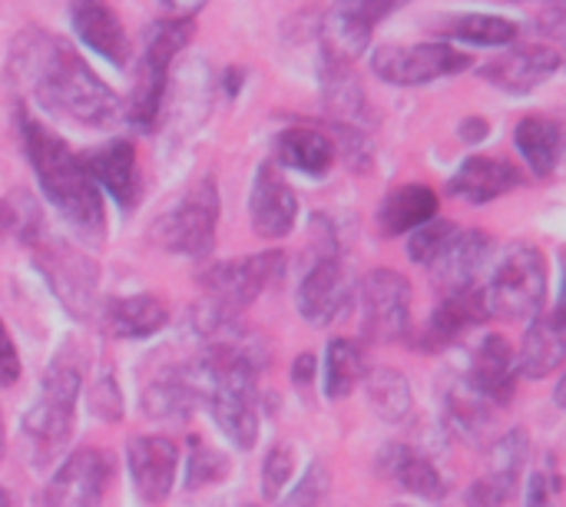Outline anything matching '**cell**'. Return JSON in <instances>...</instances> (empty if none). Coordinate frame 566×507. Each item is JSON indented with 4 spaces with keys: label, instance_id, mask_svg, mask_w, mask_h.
<instances>
[{
    "label": "cell",
    "instance_id": "38",
    "mask_svg": "<svg viewBox=\"0 0 566 507\" xmlns=\"http://www.w3.org/2000/svg\"><path fill=\"white\" fill-rule=\"evenodd\" d=\"M229 475V462L226 455H219L209 442L202 438H189V465H186V488L189 492H202L209 485L226 482Z\"/></svg>",
    "mask_w": 566,
    "mask_h": 507
},
{
    "label": "cell",
    "instance_id": "6",
    "mask_svg": "<svg viewBox=\"0 0 566 507\" xmlns=\"http://www.w3.org/2000/svg\"><path fill=\"white\" fill-rule=\"evenodd\" d=\"M192 33H196V20H176V17H163L146 30L136 86H133V96L126 106V120L133 130H139V133L156 130L159 113H163V100L169 90L172 60L182 53V46L192 40Z\"/></svg>",
    "mask_w": 566,
    "mask_h": 507
},
{
    "label": "cell",
    "instance_id": "4",
    "mask_svg": "<svg viewBox=\"0 0 566 507\" xmlns=\"http://www.w3.org/2000/svg\"><path fill=\"white\" fill-rule=\"evenodd\" d=\"M285 272V252H259L232 262L209 266L199 282L206 289L202 306L196 309V325L206 339H219L232 332V319L252 306L272 282Z\"/></svg>",
    "mask_w": 566,
    "mask_h": 507
},
{
    "label": "cell",
    "instance_id": "46",
    "mask_svg": "<svg viewBox=\"0 0 566 507\" xmlns=\"http://www.w3.org/2000/svg\"><path fill=\"white\" fill-rule=\"evenodd\" d=\"M458 136H461L464 143H481V139H488V136H491V123H488V120H481V116H471V120H464V123H461Z\"/></svg>",
    "mask_w": 566,
    "mask_h": 507
},
{
    "label": "cell",
    "instance_id": "50",
    "mask_svg": "<svg viewBox=\"0 0 566 507\" xmlns=\"http://www.w3.org/2000/svg\"><path fill=\"white\" fill-rule=\"evenodd\" d=\"M521 3H524V0H521ZM551 3H557V0H551Z\"/></svg>",
    "mask_w": 566,
    "mask_h": 507
},
{
    "label": "cell",
    "instance_id": "11",
    "mask_svg": "<svg viewBox=\"0 0 566 507\" xmlns=\"http://www.w3.org/2000/svg\"><path fill=\"white\" fill-rule=\"evenodd\" d=\"M358 309L368 342H398L411 322V282L395 269H371L358 282Z\"/></svg>",
    "mask_w": 566,
    "mask_h": 507
},
{
    "label": "cell",
    "instance_id": "31",
    "mask_svg": "<svg viewBox=\"0 0 566 507\" xmlns=\"http://www.w3.org/2000/svg\"><path fill=\"white\" fill-rule=\"evenodd\" d=\"M514 143L534 176H541V179L554 176V169L560 163V149H564V130L557 120H551V116L521 120L514 130Z\"/></svg>",
    "mask_w": 566,
    "mask_h": 507
},
{
    "label": "cell",
    "instance_id": "2",
    "mask_svg": "<svg viewBox=\"0 0 566 507\" xmlns=\"http://www.w3.org/2000/svg\"><path fill=\"white\" fill-rule=\"evenodd\" d=\"M17 116H20L23 149H27V159L36 173L43 196L50 199V206L63 216V223L73 232L99 242L103 229H106L103 193L93 183V176L86 173L83 156H76L53 130H46L43 123H36L23 110Z\"/></svg>",
    "mask_w": 566,
    "mask_h": 507
},
{
    "label": "cell",
    "instance_id": "24",
    "mask_svg": "<svg viewBox=\"0 0 566 507\" xmlns=\"http://www.w3.org/2000/svg\"><path fill=\"white\" fill-rule=\"evenodd\" d=\"M517 186H521V169L514 163L494 159V156H471L451 176L448 193L464 199V203H471V206H484L491 199L507 196Z\"/></svg>",
    "mask_w": 566,
    "mask_h": 507
},
{
    "label": "cell",
    "instance_id": "35",
    "mask_svg": "<svg viewBox=\"0 0 566 507\" xmlns=\"http://www.w3.org/2000/svg\"><path fill=\"white\" fill-rule=\"evenodd\" d=\"M368 372V355L352 339H332L325 352V395L345 399Z\"/></svg>",
    "mask_w": 566,
    "mask_h": 507
},
{
    "label": "cell",
    "instance_id": "20",
    "mask_svg": "<svg viewBox=\"0 0 566 507\" xmlns=\"http://www.w3.org/2000/svg\"><path fill=\"white\" fill-rule=\"evenodd\" d=\"M517 362H514V349L507 345L504 335H488L481 339V345L471 355V372L464 375V382L494 408H504L514 402L517 392Z\"/></svg>",
    "mask_w": 566,
    "mask_h": 507
},
{
    "label": "cell",
    "instance_id": "36",
    "mask_svg": "<svg viewBox=\"0 0 566 507\" xmlns=\"http://www.w3.org/2000/svg\"><path fill=\"white\" fill-rule=\"evenodd\" d=\"M494 412L497 408L491 402H484L464 379L448 395V422L454 425L458 435H464L471 442H481L494 428Z\"/></svg>",
    "mask_w": 566,
    "mask_h": 507
},
{
    "label": "cell",
    "instance_id": "41",
    "mask_svg": "<svg viewBox=\"0 0 566 507\" xmlns=\"http://www.w3.org/2000/svg\"><path fill=\"white\" fill-rule=\"evenodd\" d=\"M295 472V462H292V448L289 445H275L269 455H265V465H262V495L269 501H275L282 495V488L289 485Z\"/></svg>",
    "mask_w": 566,
    "mask_h": 507
},
{
    "label": "cell",
    "instance_id": "27",
    "mask_svg": "<svg viewBox=\"0 0 566 507\" xmlns=\"http://www.w3.org/2000/svg\"><path fill=\"white\" fill-rule=\"evenodd\" d=\"M335 153V139L315 126H289L275 136V159L315 179L332 169Z\"/></svg>",
    "mask_w": 566,
    "mask_h": 507
},
{
    "label": "cell",
    "instance_id": "29",
    "mask_svg": "<svg viewBox=\"0 0 566 507\" xmlns=\"http://www.w3.org/2000/svg\"><path fill=\"white\" fill-rule=\"evenodd\" d=\"M166 322H169V309L156 296H126V299L106 302L103 309V329L123 342L149 339Z\"/></svg>",
    "mask_w": 566,
    "mask_h": 507
},
{
    "label": "cell",
    "instance_id": "42",
    "mask_svg": "<svg viewBox=\"0 0 566 507\" xmlns=\"http://www.w3.org/2000/svg\"><path fill=\"white\" fill-rule=\"evenodd\" d=\"M560 488H564V482H560V475H557V468H554V458H551V468L531 475V485H527V507H557Z\"/></svg>",
    "mask_w": 566,
    "mask_h": 507
},
{
    "label": "cell",
    "instance_id": "48",
    "mask_svg": "<svg viewBox=\"0 0 566 507\" xmlns=\"http://www.w3.org/2000/svg\"><path fill=\"white\" fill-rule=\"evenodd\" d=\"M222 76H226V83H229V86H226V93H229V96H235V93H239V86H242V80H245V73H242L239 66H232V70H226Z\"/></svg>",
    "mask_w": 566,
    "mask_h": 507
},
{
    "label": "cell",
    "instance_id": "15",
    "mask_svg": "<svg viewBox=\"0 0 566 507\" xmlns=\"http://www.w3.org/2000/svg\"><path fill=\"white\" fill-rule=\"evenodd\" d=\"M491 249L494 242L484 229H458L451 242L438 252V259L428 266L441 299L478 289V279H481V269L488 266Z\"/></svg>",
    "mask_w": 566,
    "mask_h": 507
},
{
    "label": "cell",
    "instance_id": "3",
    "mask_svg": "<svg viewBox=\"0 0 566 507\" xmlns=\"http://www.w3.org/2000/svg\"><path fill=\"white\" fill-rule=\"evenodd\" d=\"M199 369L212 422L235 448H252L259 438V362L252 349L235 342V332L219 335L199 355Z\"/></svg>",
    "mask_w": 566,
    "mask_h": 507
},
{
    "label": "cell",
    "instance_id": "17",
    "mask_svg": "<svg viewBox=\"0 0 566 507\" xmlns=\"http://www.w3.org/2000/svg\"><path fill=\"white\" fill-rule=\"evenodd\" d=\"M126 462H129V478H133V488H136L139 501L163 505L169 498V492H172V482H176L179 448L163 435L129 438Z\"/></svg>",
    "mask_w": 566,
    "mask_h": 507
},
{
    "label": "cell",
    "instance_id": "22",
    "mask_svg": "<svg viewBox=\"0 0 566 507\" xmlns=\"http://www.w3.org/2000/svg\"><path fill=\"white\" fill-rule=\"evenodd\" d=\"M83 166L93 176V183L116 199V206L123 213H129L136 206V199L143 193V183H139L136 149H133L129 139H113V143L93 149L90 156H83Z\"/></svg>",
    "mask_w": 566,
    "mask_h": 507
},
{
    "label": "cell",
    "instance_id": "39",
    "mask_svg": "<svg viewBox=\"0 0 566 507\" xmlns=\"http://www.w3.org/2000/svg\"><path fill=\"white\" fill-rule=\"evenodd\" d=\"M458 232L454 223L448 219H431L418 229L408 232V256L418 262V266H431L438 259V252L451 242V236Z\"/></svg>",
    "mask_w": 566,
    "mask_h": 507
},
{
    "label": "cell",
    "instance_id": "12",
    "mask_svg": "<svg viewBox=\"0 0 566 507\" xmlns=\"http://www.w3.org/2000/svg\"><path fill=\"white\" fill-rule=\"evenodd\" d=\"M408 0H335L322 20V56L355 63L375 37V27Z\"/></svg>",
    "mask_w": 566,
    "mask_h": 507
},
{
    "label": "cell",
    "instance_id": "43",
    "mask_svg": "<svg viewBox=\"0 0 566 507\" xmlns=\"http://www.w3.org/2000/svg\"><path fill=\"white\" fill-rule=\"evenodd\" d=\"M90 408H93L103 422H119L123 402H119V389H116L113 379H103V382L96 385V392H93V399H90Z\"/></svg>",
    "mask_w": 566,
    "mask_h": 507
},
{
    "label": "cell",
    "instance_id": "49",
    "mask_svg": "<svg viewBox=\"0 0 566 507\" xmlns=\"http://www.w3.org/2000/svg\"><path fill=\"white\" fill-rule=\"evenodd\" d=\"M3 452H7V435H3V418H0V458H3Z\"/></svg>",
    "mask_w": 566,
    "mask_h": 507
},
{
    "label": "cell",
    "instance_id": "19",
    "mask_svg": "<svg viewBox=\"0 0 566 507\" xmlns=\"http://www.w3.org/2000/svg\"><path fill=\"white\" fill-rule=\"evenodd\" d=\"M564 56L557 46L547 43H531V46H514L491 63L481 66V76L507 93H531L541 83H547L560 70Z\"/></svg>",
    "mask_w": 566,
    "mask_h": 507
},
{
    "label": "cell",
    "instance_id": "9",
    "mask_svg": "<svg viewBox=\"0 0 566 507\" xmlns=\"http://www.w3.org/2000/svg\"><path fill=\"white\" fill-rule=\"evenodd\" d=\"M318 232V229H315ZM318 252H315V262L308 266V272L302 276V286H298V315L318 329L338 322L345 315V309L352 306V286H348V276H345V266H342V256H338V242L332 236V226L318 232Z\"/></svg>",
    "mask_w": 566,
    "mask_h": 507
},
{
    "label": "cell",
    "instance_id": "18",
    "mask_svg": "<svg viewBox=\"0 0 566 507\" xmlns=\"http://www.w3.org/2000/svg\"><path fill=\"white\" fill-rule=\"evenodd\" d=\"M249 219L262 239H285L295 229L298 199H295L292 186L282 179V173L275 169V163H262L255 179H252Z\"/></svg>",
    "mask_w": 566,
    "mask_h": 507
},
{
    "label": "cell",
    "instance_id": "28",
    "mask_svg": "<svg viewBox=\"0 0 566 507\" xmlns=\"http://www.w3.org/2000/svg\"><path fill=\"white\" fill-rule=\"evenodd\" d=\"M431 219H438V193L421 183L391 189L378 206V229L385 236H405Z\"/></svg>",
    "mask_w": 566,
    "mask_h": 507
},
{
    "label": "cell",
    "instance_id": "32",
    "mask_svg": "<svg viewBox=\"0 0 566 507\" xmlns=\"http://www.w3.org/2000/svg\"><path fill=\"white\" fill-rule=\"evenodd\" d=\"M527 455H531V438H527V432H524V428L507 432V435L491 448V468H488V475L478 478V482H481L501 505H507L511 495H514L517 485H521Z\"/></svg>",
    "mask_w": 566,
    "mask_h": 507
},
{
    "label": "cell",
    "instance_id": "25",
    "mask_svg": "<svg viewBox=\"0 0 566 507\" xmlns=\"http://www.w3.org/2000/svg\"><path fill=\"white\" fill-rule=\"evenodd\" d=\"M378 475L391 478L401 492L428 498V501H441L448 495V485H444L441 472L434 468V462H428L411 445H388L378 455Z\"/></svg>",
    "mask_w": 566,
    "mask_h": 507
},
{
    "label": "cell",
    "instance_id": "23",
    "mask_svg": "<svg viewBox=\"0 0 566 507\" xmlns=\"http://www.w3.org/2000/svg\"><path fill=\"white\" fill-rule=\"evenodd\" d=\"M322 103L332 116V126H352V130H368L371 110L361 80L355 76L352 63L322 56Z\"/></svg>",
    "mask_w": 566,
    "mask_h": 507
},
{
    "label": "cell",
    "instance_id": "51",
    "mask_svg": "<svg viewBox=\"0 0 566 507\" xmlns=\"http://www.w3.org/2000/svg\"><path fill=\"white\" fill-rule=\"evenodd\" d=\"M401 507H405V505H401Z\"/></svg>",
    "mask_w": 566,
    "mask_h": 507
},
{
    "label": "cell",
    "instance_id": "26",
    "mask_svg": "<svg viewBox=\"0 0 566 507\" xmlns=\"http://www.w3.org/2000/svg\"><path fill=\"white\" fill-rule=\"evenodd\" d=\"M564 312L557 309L551 315H537L534 325L527 329L521 359H517V372L527 379H547L564 365Z\"/></svg>",
    "mask_w": 566,
    "mask_h": 507
},
{
    "label": "cell",
    "instance_id": "5",
    "mask_svg": "<svg viewBox=\"0 0 566 507\" xmlns=\"http://www.w3.org/2000/svg\"><path fill=\"white\" fill-rule=\"evenodd\" d=\"M80 385V372L70 362H53L46 369L36 402L23 415V452L33 468L53 465L70 442Z\"/></svg>",
    "mask_w": 566,
    "mask_h": 507
},
{
    "label": "cell",
    "instance_id": "47",
    "mask_svg": "<svg viewBox=\"0 0 566 507\" xmlns=\"http://www.w3.org/2000/svg\"><path fill=\"white\" fill-rule=\"evenodd\" d=\"M312 375H315V355L305 352V355H298L295 365H292V382H295V385H308Z\"/></svg>",
    "mask_w": 566,
    "mask_h": 507
},
{
    "label": "cell",
    "instance_id": "37",
    "mask_svg": "<svg viewBox=\"0 0 566 507\" xmlns=\"http://www.w3.org/2000/svg\"><path fill=\"white\" fill-rule=\"evenodd\" d=\"M0 232H13L20 242H40L43 239V216L30 193L13 189L0 203Z\"/></svg>",
    "mask_w": 566,
    "mask_h": 507
},
{
    "label": "cell",
    "instance_id": "30",
    "mask_svg": "<svg viewBox=\"0 0 566 507\" xmlns=\"http://www.w3.org/2000/svg\"><path fill=\"white\" fill-rule=\"evenodd\" d=\"M484 319H488V309H484L481 289L458 292V296H444L441 306L434 309L431 322H428L424 339H428L431 349H444V345H454L464 332H471Z\"/></svg>",
    "mask_w": 566,
    "mask_h": 507
},
{
    "label": "cell",
    "instance_id": "34",
    "mask_svg": "<svg viewBox=\"0 0 566 507\" xmlns=\"http://www.w3.org/2000/svg\"><path fill=\"white\" fill-rule=\"evenodd\" d=\"M441 33L474 46H504L517 40V23L501 13H458L441 23Z\"/></svg>",
    "mask_w": 566,
    "mask_h": 507
},
{
    "label": "cell",
    "instance_id": "33",
    "mask_svg": "<svg viewBox=\"0 0 566 507\" xmlns=\"http://www.w3.org/2000/svg\"><path fill=\"white\" fill-rule=\"evenodd\" d=\"M365 395H368V405L371 412L388 422V425H398L411 415V382L395 372V369H371L365 372Z\"/></svg>",
    "mask_w": 566,
    "mask_h": 507
},
{
    "label": "cell",
    "instance_id": "1",
    "mask_svg": "<svg viewBox=\"0 0 566 507\" xmlns=\"http://www.w3.org/2000/svg\"><path fill=\"white\" fill-rule=\"evenodd\" d=\"M7 80L36 106L76 126L103 130L119 116V96L66 40L40 27H27L10 40Z\"/></svg>",
    "mask_w": 566,
    "mask_h": 507
},
{
    "label": "cell",
    "instance_id": "13",
    "mask_svg": "<svg viewBox=\"0 0 566 507\" xmlns=\"http://www.w3.org/2000/svg\"><path fill=\"white\" fill-rule=\"evenodd\" d=\"M36 249V266L46 276L50 289L60 296V302L70 309L73 319H90L93 312V296H96V269L86 256L60 246V242H33Z\"/></svg>",
    "mask_w": 566,
    "mask_h": 507
},
{
    "label": "cell",
    "instance_id": "8",
    "mask_svg": "<svg viewBox=\"0 0 566 507\" xmlns=\"http://www.w3.org/2000/svg\"><path fill=\"white\" fill-rule=\"evenodd\" d=\"M216 226H219V189L216 179L206 176L196 186H189L186 196L149 226V239L163 252L206 259L216 246Z\"/></svg>",
    "mask_w": 566,
    "mask_h": 507
},
{
    "label": "cell",
    "instance_id": "10",
    "mask_svg": "<svg viewBox=\"0 0 566 507\" xmlns=\"http://www.w3.org/2000/svg\"><path fill=\"white\" fill-rule=\"evenodd\" d=\"M471 66V56L451 43H381L371 53V70L378 80L395 86H421L444 76H454Z\"/></svg>",
    "mask_w": 566,
    "mask_h": 507
},
{
    "label": "cell",
    "instance_id": "14",
    "mask_svg": "<svg viewBox=\"0 0 566 507\" xmlns=\"http://www.w3.org/2000/svg\"><path fill=\"white\" fill-rule=\"evenodd\" d=\"M109 485V458L96 448L73 452L43 492V507H99Z\"/></svg>",
    "mask_w": 566,
    "mask_h": 507
},
{
    "label": "cell",
    "instance_id": "16",
    "mask_svg": "<svg viewBox=\"0 0 566 507\" xmlns=\"http://www.w3.org/2000/svg\"><path fill=\"white\" fill-rule=\"evenodd\" d=\"M202 395H206V385H202V369L196 359V362H182V365L159 372L143 389L139 402L153 422H186L199 408Z\"/></svg>",
    "mask_w": 566,
    "mask_h": 507
},
{
    "label": "cell",
    "instance_id": "40",
    "mask_svg": "<svg viewBox=\"0 0 566 507\" xmlns=\"http://www.w3.org/2000/svg\"><path fill=\"white\" fill-rule=\"evenodd\" d=\"M328 492H332V472L325 462H312L308 472L302 475V482L292 488L289 498H282L279 507H322L328 501Z\"/></svg>",
    "mask_w": 566,
    "mask_h": 507
},
{
    "label": "cell",
    "instance_id": "44",
    "mask_svg": "<svg viewBox=\"0 0 566 507\" xmlns=\"http://www.w3.org/2000/svg\"><path fill=\"white\" fill-rule=\"evenodd\" d=\"M17 379H20V355H17V345H13L7 325L0 322V389L17 385Z\"/></svg>",
    "mask_w": 566,
    "mask_h": 507
},
{
    "label": "cell",
    "instance_id": "21",
    "mask_svg": "<svg viewBox=\"0 0 566 507\" xmlns=\"http://www.w3.org/2000/svg\"><path fill=\"white\" fill-rule=\"evenodd\" d=\"M70 23L93 53H99L113 66H126L133 53L129 33L106 0H70Z\"/></svg>",
    "mask_w": 566,
    "mask_h": 507
},
{
    "label": "cell",
    "instance_id": "45",
    "mask_svg": "<svg viewBox=\"0 0 566 507\" xmlns=\"http://www.w3.org/2000/svg\"><path fill=\"white\" fill-rule=\"evenodd\" d=\"M159 3H163V13H166V17L196 20V13H199L209 0H159Z\"/></svg>",
    "mask_w": 566,
    "mask_h": 507
},
{
    "label": "cell",
    "instance_id": "7",
    "mask_svg": "<svg viewBox=\"0 0 566 507\" xmlns=\"http://www.w3.org/2000/svg\"><path fill=\"white\" fill-rule=\"evenodd\" d=\"M481 296H484L488 315H497L507 322L537 319L547 299V266H544L541 249L527 242L511 246Z\"/></svg>",
    "mask_w": 566,
    "mask_h": 507
}]
</instances>
